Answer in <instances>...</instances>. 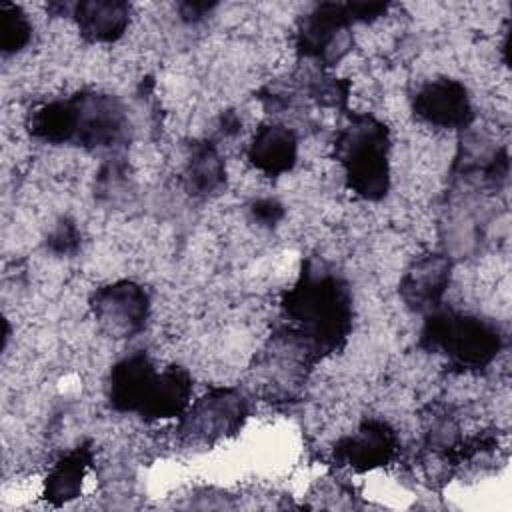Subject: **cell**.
<instances>
[{"instance_id":"1","label":"cell","mask_w":512,"mask_h":512,"mask_svg":"<svg viewBox=\"0 0 512 512\" xmlns=\"http://www.w3.org/2000/svg\"><path fill=\"white\" fill-rule=\"evenodd\" d=\"M352 330L348 284L322 260H306L294 286L282 298L278 336L290 340L312 360L336 352Z\"/></svg>"},{"instance_id":"2","label":"cell","mask_w":512,"mask_h":512,"mask_svg":"<svg viewBox=\"0 0 512 512\" xmlns=\"http://www.w3.org/2000/svg\"><path fill=\"white\" fill-rule=\"evenodd\" d=\"M192 378L182 366L156 372L142 350L118 360L108 376V402L118 412H134L146 420L182 416L190 406Z\"/></svg>"},{"instance_id":"3","label":"cell","mask_w":512,"mask_h":512,"mask_svg":"<svg viewBox=\"0 0 512 512\" xmlns=\"http://www.w3.org/2000/svg\"><path fill=\"white\" fill-rule=\"evenodd\" d=\"M336 158L348 188L364 200H382L390 188V132L370 114H354L338 132Z\"/></svg>"},{"instance_id":"4","label":"cell","mask_w":512,"mask_h":512,"mask_svg":"<svg viewBox=\"0 0 512 512\" xmlns=\"http://www.w3.org/2000/svg\"><path fill=\"white\" fill-rule=\"evenodd\" d=\"M502 344L504 336L492 320L442 306L424 314L420 346L446 356L458 368L478 370L488 366L502 350Z\"/></svg>"},{"instance_id":"5","label":"cell","mask_w":512,"mask_h":512,"mask_svg":"<svg viewBox=\"0 0 512 512\" xmlns=\"http://www.w3.org/2000/svg\"><path fill=\"white\" fill-rule=\"evenodd\" d=\"M386 4L376 2H324L304 16L298 28V50L326 66L336 64L350 48L348 28L354 22H368L386 12Z\"/></svg>"},{"instance_id":"6","label":"cell","mask_w":512,"mask_h":512,"mask_svg":"<svg viewBox=\"0 0 512 512\" xmlns=\"http://www.w3.org/2000/svg\"><path fill=\"white\" fill-rule=\"evenodd\" d=\"M248 416L246 398L234 388H212L182 414L180 432L196 442L214 444L234 436Z\"/></svg>"},{"instance_id":"7","label":"cell","mask_w":512,"mask_h":512,"mask_svg":"<svg viewBox=\"0 0 512 512\" xmlns=\"http://www.w3.org/2000/svg\"><path fill=\"white\" fill-rule=\"evenodd\" d=\"M76 118L74 144L88 150L114 148L126 140L128 118L118 98L84 90L70 98Z\"/></svg>"},{"instance_id":"8","label":"cell","mask_w":512,"mask_h":512,"mask_svg":"<svg viewBox=\"0 0 512 512\" xmlns=\"http://www.w3.org/2000/svg\"><path fill=\"white\" fill-rule=\"evenodd\" d=\"M90 308L102 332L116 340H124L144 330L150 312V298L140 284L132 280H118L100 286L90 298Z\"/></svg>"},{"instance_id":"9","label":"cell","mask_w":512,"mask_h":512,"mask_svg":"<svg viewBox=\"0 0 512 512\" xmlns=\"http://www.w3.org/2000/svg\"><path fill=\"white\" fill-rule=\"evenodd\" d=\"M398 452V434L384 420H364L352 434L334 446V460L356 472L374 470L388 464Z\"/></svg>"},{"instance_id":"10","label":"cell","mask_w":512,"mask_h":512,"mask_svg":"<svg viewBox=\"0 0 512 512\" xmlns=\"http://www.w3.org/2000/svg\"><path fill=\"white\" fill-rule=\"evenodd\" d=\"M414 114L438 128H466L472 122V104L468 90L454 78H434L426 82L412 100Z\"/></svg>"},{"instance_id":"11","label":"cell","mask_w":512,"mask_h":512,"mask_svg":"<svg viewBox=\"0 0 512 512\" xmlns=\"http://www.w3.org/2000/svg\"><path fill=\"white\" fill-rule=\"evenodd\" d=\"M452 264L442 254H424L416 258L404 276L400 278V298L402 302L418 312L428 314L442 304V296L450 284Z\"/></svg>"},{"instance_id":"12","label":"cell","mask_w":512,"mask_h":512,"mask_svg":"<svg viewBox=\"0 0 512 512\" xmlns=\"http://www.w3.org/2000/svg\"><path fill=\"white\" fill-rule=\"evenodd\" d=\"M298 158L296 134L282 124H262L250 146V164L266 176H280L294 168Z\"/></svg>"},{"instance_id":"13","label":"cell","mask_w":512,"mask_h":512,"mask_svg":"<svg viewBox=\"0 0 512 512\" xmlns=\"http://www.w3.org/2000/svg\"><path fill=\"white\" fill-rule=\"evenodd\" d=\"M72 14L80 34L88 42H114L130 22V6L118 0L78 2Z\"/></svg>"},{"instance_id":"14","label":"cell","mask_w":512,"mask_h":512,"mask_svg":"<svg viewBox=\"0 0 512 512\" xmlns=\"http://www.w3.org/2000/svg\"><path fill=\"white\" fill-rule=\"evenodd\" d=\"M92 464V448L88 442L72 448L48 472L44 480V500L52 506H62L82 492V482Z\"/></svg>"},{"instance_id":"15","label":"cell","mask_w":512,"mask_h":512,"mask_svg":"<svg viewBox=\"0 0 512 512\" xmlns=\"http://www.w3.org/2000/svg\"><path fill=\"white\" fill-rule=\"evenodd\" d=\"M226 170L220 154L210 142H194L184 170V186L188 194L206 198L224 186Z\"/></svg>"},{"instance_id":"16","label":"cell","mask_w":512,"mask_h":512,"mask_svg":"<svg viewBox=\"0 0 512 512\" xmlns=\"http://www.w3.org/2000/svg\"><path fill=\"white\" fill-rule=\"evenodd\" d=\"M28 130L46 144H74L76 118L70 98L36 106L28 116Z\"/></svg>"},{"instance_id":"17","label":"cell","mask_w":512,"mask_h":512,"mask_svg":"<svg viewBox=\"0 0 512 512\" xmlns=\"http://www.w3.org/2000/svg\"><path fill=\"white\" fill-rule=\"evenodd\" d=\"M32 38V26L24 10L4 2L0 6V50L4 56L20 52Z\"/></svg>"},{"instance_id":"18","label":"cell","mask_w":512,"mask_h":512,"mask_svg":"<svg viewBox=\"0 0 512 512\" xmlns=\"http://www.w3.org/2000/svg\"><path fill=\"white\" fill-rule=\"evenodd\" d=\"M46 246L50 252H54L58 256H68V254L76 252V248L80 246V232H78L76 224L68 218H62L48 234Z\"/></svg>"},{"instance_id":"19","label":"cell","mask_w":512,"mask_h":512,"mask_svg":"<svg viewBox=\"0 0 512 512\" xmlns=\"http://www.w3.org/2000/svg\"><path fill=\"white\" fill-rule=\"evenodd\" d=\"M250 214L260 226H276L284 218V206L276 198H260L252 202Z\"/></svg>"},{"instance_id":"20","label":"cell","mask_w":512,"mask_h":512,"mask_svg":"<svg viewBox=\"0 0 512 512\" xmlns=\"http://www.w3.org/2000/svg\"><path fill=\"white\" fill-rule=\"evenodd\" d=\"M214 4H208V2H186L180 6V12L186 20H198L202 18L206 12H210Z\"/></svg>"}]
</instances>
